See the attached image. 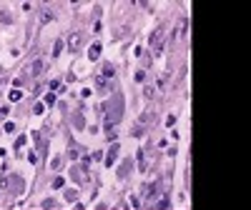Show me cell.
I'll list each match as a JSON object with an SVG mask.
<instances>
[{
    "mask_svg": "<svg viewBox=\"0 0 251 210\" xmlns=\"http://www.w3.org/2000/svg\"><path fill=\"white\" fill-rule=\"evenodd\" d=\"M40 68H43V60H35V63H33V73H40Z\"/></svg>",
    "mask_w": 251,
    "mask_h": 210,
    "instance_id": "7a4b0ae2",
    "label": "cell"
},
{
    "mask_svg": "<svg viewBox=\"0 0 251 210\" xmlns=\"http://www.w3.org/2000/svg\"><path fill=\"white\" fill-rule=\"evenodd\" d=\"M100 55V45H93V48H90V58H98Z\"/></svg>",
    "mask_w": 251,
    "mask_h": 210,
    "instance_id": "6da1fadb",
    "label": "cell"
}]
</instances>
